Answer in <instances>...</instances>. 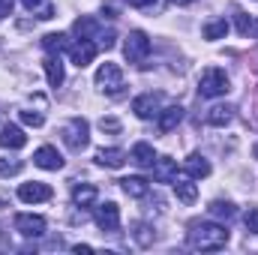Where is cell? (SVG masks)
<instances>
[{"label":"cell","instance_id":"1","mask_svg":"<svg viewBox=\"0 0 258 255\" xmlns=\"http://www.w3.org/2000/svg\"><path fill=\"white\" fill-rule=\"evenodd\" d=\"M228 243V228L219 225V222H198L189 231V246L201 249V252H216V249H225Z\"/></svg>","mask_w":258,"mask_h":255},{"label":"cell","instance_id":"2","mask_svg":"<svg viewBox=\"0 0 258 255\" xmlns=\"http://www.w3.org/2000/svg\"><path fill=\"white\" fill-rule=\"evenodd\" d=\"M228 75H225V69H219V66H210V69H204L201 72V78H198V96H204V99H213V96H225L228 93Z\"/></svg>","mask_w":258,"mask_h":255},{"label":"cell","instance_id":"3","mask_svg":"<svg viewBox=\"0 0 258 255\" xmlns=\"http://www.w3.org/2000/svg\"><path fill=\"white\" fill-rule=\"evenodd\" d=\"M123 54H126L129 63L144 66L147 54H150V39H147V33H144V30H132V33H129L126 42H123Z\"/></svg>","mask_w":258,"mask_h":255},{"label":"cell","instance_id":"4","mask_svg":"<svg viewBox=\"0 0 258 255\" xmlns=\"http://www.w3.org/2000/svg\"><path fill=\"white\" fill-rule=\"evenodd\" d=\"M90 126H87V120H81V117H72L69 123L63 126V141L69 150H84L87 147V141H90Z\"/></svg>","mask_w":258,"mask_h":255},{"label":"cell","instance_id":"5","mask_svg":"<svg viewBox=\"0 0 258 255\" xmlns=\"http://www.w3.org/2000/svg\"><path fill=\"white\" fill-rule=\"evenodd\" d=\"M96 84L105 90V93H120V87H123V69L117 63H102L96 69Z\"/></svg>","mask_w":258,"mask_h":255},{"label":"cell","instance_id":"6","mask_svg":"<svg viewBox=\"0 0 258 255\" xmlns=\"http://www.w3.org/2000/svg\"><path fill=\"white\" fill-rule=\"evenodd\" d=\"M93 219H96V225H99L102 231H117V228H120V207H117L114 201H105V204L96 207Z\"/></svg>","mask_w":258,"mask_h":255},{"label":"cell","instance_id":"7","mask_svg":"<svg viewBox=\"0 0 258 255\" xmlns=\"http://www.w3.org/2000/svg\"><path fill=\"white\" fill-rule=\"evenodd\" d=\"M15 231L24 234V237H39V234H45V219L36 216V213H18L15 216Z\"/></svg>","mask_w":258,"mask_h":255},{"label":"cell","instance_id":"8","mask_svg":"<svg viewBox=\"0 0 258 255\" xmlns=\"http://www.w3.org/2000/svg\"><path fill=\"white\" fill-rule=\"evenodd\" d=\"M96 42H90V39H78L75 45H69V57H72V63L78 66V69H84L87 63H93V57H96Z\"/></svg>","mask_w":258,"mask_h":255},{"label":"cell","instance_id":"9","mask_svg":"<svg viewBox=\"0 0 258 255\" xmlns=\"http://www.w3.org/2000/svg\"><path fill=\"white\" fill-rule=\"evenodd\" d=\"M18 198H21L24 204L48 201V198H51V186H48V183H39V180H33V183H21V186H18Z\"/></svg>","mask_w":258,"mask_h":255},{"label":"cell","instance_id":"10","mask_svg":"<svg viewBox=\"0 0 258 255\" xmlns=\"http://www.w3.org/2000/svg\"><path fill=\"white\" fill-rule=\"evenodd\" d=\"M33 165H39V168H45V171H60V168H63V156L57 153V147L45 144V147H39V150L33 153Z\"/></svg>","mask_w":258,"mask_h":255},{"label":"cell","instance_id":"11","mask_svg":"<svg viewBox=\"0 0 258 255\" xmlns=\"http://www.w3.org/2000/svg\"><path fill=\"white\" fill-rule=\"evenodd\" d=\"M132 111H135L141 120H150L153 114H159V93H144V96H135V99H132Z\"/></svg>","mask_w":258,"mask_h":255},{"label":"cell","instance_id":"12","mask_svg":"<svg viewBox=\"0 0 258 255\" xmlns=\"http://www.w3.org/2000/svg\"><path fill=\"white\" fill-rule=\"evenodd\" d=\"M174 177H177V159L159 156V159L153 162V180H156V183H171Z\"/></svg>","mask_w":258,"mask_h":255},{"label":"cell","instance_id":"13","mask_svg":"<svg viewBox=\"0 0 258 255\" xmlns=\"http://www.w3.org/2000/svg\"><path fill=\"white\" fill-rule=\"evenodd\" d=\"M0 144H3L6 150H21V147L27 144V135H24V129L21 126L6 123V126L0 129Z\"/></svg>","mask_w":258,"mask_h":255},{"label":"cell","instance_id":"14","mask_svg":"<svg viewBox=\"0 0 258 255\" xmlns=\"http://www.w3.org/2000/svg\"><path fill=\"white\" fill-rule=\"evenodd\" d=\"M129 159L138 165V168H153V162H156V153H153V144H147V141H138L135 147H132V153H129Z\"/></svg>","mask_w":258,"mask_h":255},{"label":"cell","instance_id":"15","mask_svg":"<svg viewBox=\"0 0 258 255\" xmlns=\"http://www.w3.org/2000/svg\"><path fill=\"white\" fill-rule=\"evenodd\" d=\"M96 162L102 168H120L126 162V153L120 147H102V150H96Z\"/></svg>","mask_w":258,"mask_h":255},{"label":"cell","instance_id":"16","mask_svg":"<svg viewBox=\"0 0 258 255\" xmlns=\"http://www.w3.org/2000/svg\"><path fill=\"white\" fill-rule=\"evenodd\" d=\"M180 120H183V108H180V105H168V108H162V111H159V132L165 135V132L177 129Z\"/></svg>","mask_w":258,"mask_h":255},{"label":"cell","instance_id":"17","mask_svg":"<svg viewBox=\"0 0 258 255\" xmlns=\"http://www.w3.org/2000/svg\"><path fill=\"white\" fill-rule=\"evenodd\" d=\"M171 183H174V195H177L183 204H192L195 198H198V186L192 183V177H174Z\"/></svg>","mask_w":258,"mask_h":255},{"label":"cell","instance_id":"18","mask_svg":"<svg viewBox=\"0 0 258 255\" xmlns=\"http://www.w3.org/2000/svg\"><path fill=\"white\" fill-rule=\"evenodd\" d=\"M231 117H234V108H231V105H213V108L207 111V123H210V126H216V129L228 126V123H231Z\"/></svg>","mask_w":258,"mask_h":255},{"label":"cell","instance_id":"19","mask_svg":"<svg viewBox=\"0 0 258 255\" xmlns=\"http://www.w3.org/2000/svg\"><path fill=\"white\" fill-rule=\"evenodd\" d=\"M72 30H75V36H78V39H93V36L99 33V24H96V18L81 15V18L72 24Z\"/></svg>","mask_w":258,"mask_h":255},{"label":"cell","instance_id":"20","mask_svg":"<svg viewBox=\"0 0 258 255\" xmlns=\"http://www.w3.org/2000/svg\"><path fill=\"white\" fill-rule=\"evenodd\" d=\"M120 186H123V192H126L129 198H144V195L150 192V183H147L144 177H123Z\"/></svg>","mask_w":258,"mask_h":255},{"label":"cell","instance_id":"21","mask_svg":"<svg viewBox=\"0 0 258 255\" xmlns=\"http://www.w3.org/2000/svg\"><path fill=\"white\" fill-rule=\"evenodd\" d=\"M42 48H45L48 54L69 51V36H66V33H48V36H42Z\"/></svg>","mask_w":258,"mask_h":255},{"label":"cell","instance_id":"22","mask_svg":"<svg viewBox=\"0 0 258 255\" xmlns=\"http://www.w3.org/2000/svg\"><path fill=\"white\" fill-rule=\"evenodd\" d=\"M183 165H186V174H189V177H207V174H210V162H207L201 153H192Z\"/></svg>","mask_w":258,"mask_h":255},{"label":"cell","instance_id":"23","mask_svg":"<svg viewBox=\"0 0 258 255\" xmlns=\"http://www.w3.org/2000/svg\"><path fill=\"white\" fill-rule=\"evenodd\" d=\"M45 78H48V84L51 87H60L63 84V63H60V57H48L45 60Z\"/></svg>","mask_w":258,"mask_h":255},{"label":"cell","instance_id":"24","mask_svg":"<svg viewBox=\"0 0 258 255\" xmlns=\"http://www.w3.org/2000/svg\"><path fill=\"white\" fill-rule=\"evenodd\" d=\"M21 6L27 12H33L36 18H54V6L51 0H21Z\"/></svg>","mask_w":258,"mask_h":255},{"label":"cell","instance_id":"25","mask_svg":"<svg viewBox=\"0 0 258 255\" xmlns=\"http://www.w3.org/2000/svg\"><path fill=\"white\" fill-rule=\"evenodd\" d=\"M96 186H90V183H81V186H75L72 189V201L78 204V207H90L93 201H96Z\"/></svg>","mask_w":258,"mask_h":255},{"label":"cell","instance_id":"26","mask_svg":"<svg viewBox=\"0 0 258 255\" xmlns=\"http://www.w3.org/2000/svg\"><path fill=\"white\" fill-rule=\"evenodd\" d=\"M225 33H228V21L225 18H213V21L204 24V39H210V42L225 39Z\"/></svg>","mask_w":258,"mask_h":255},{"label":"cell","instance_id":"27","mask_svg":"<svg viewBox=\"0 0 258 255\" xmlns=\"http://www.w3.org/2000/svg\"><path fill=\"white\" fill-rule=\"evenodd\" d=\"M234 204L231 201H213L210 204V216H216V219H234Z\"/></svg>","mask_w":258,"mask_h":255},{"label":"cell","instance_id":"28","mask_svg":"<svg viewBox=\"0 0 258 255\" xmlns=\"http://www.w3.org/2000/svg\"><path fill=\"white\" fill-rule=\"evenodd\" d=\"M21 168H24V162L21 159H0V177H15V174H21Z\"/></svg>","mask_w":258,"mask_h":255},{"label":"cell","instance_id":"29","mask_svg":"<svg viewBox=\"0 0 258 255\" xmlns=\"http://www.w3.org/2000/svg\"><path fill=\"white\" fill-rule=\"evenodd\" d=\"M18 117H21V123H27V126H42V123H45V117H42L39 111H21Z\"/></svg>","mask_w":258,"mask_h":255},{"label":"cell","instance_id":"30","mask_svg":"<svg viewBox=\"0 0 258 255\" xmlns=\"http://www.w3.org/2000/svg\"><path fill=\"white\" fill-rule=\"evenodd\" d=\"M243 222H246V231H252V234H258V207H249V210H246Z\"/></svg>","mask_w":258,"mask_h":255},{"label":"cell","instance_id":"31","mask_svg":"<svg viewBox=\"0 0 258 255\" xmlns=\"http://www.w3.org/2000/svg\"><path fill=\"white\" fill-rule=\"evenodd\" d=\"M99 129H102V132H120V120H114V117H102V120H99Z\"/></svg>","mask_w":258,"mask_h":255},{"label":"cell","instance_id":"32","mask_svg":"<svg viewBox=\"0 0 258 255\" xmlns=\"http://www.w3.org/2000/svg\"><path fill=\"white\" fill-rule=\"evenodd\" d=\"M237 30L246 36L249 30H252V21H249V15H243V12H237Z\"/></svg>","mask_w":258,"mask_h":255},{"label":"cell","instance_id":"33","mask_svg":"<svg viewBox=\"0 0 258 255\" xmlns=\"http://www.w3.org/2000/svg\"><path fill=\"white\" fill-rule=\"evenodd\" d=\"M12 12V0H0V18H6Z\"/></svg>","mask_w":258,"mask_h":255},{"label":"cell","instance_id":"34","mask_svg":"<svg viewBox=\"0 0 258 255\" xmlns=\"http://www.w3.org/2000/svg\"><path fill=\"white\" fill-rule=\"evenodd\" d=\"M156 0H129V6H135V9H147V6H153Z\"/></svg>","mask_w":258,"mask_h":255},{"label":"cell","instance_id":"35","mask_svg":"<svg viewBox=\"0 0 258 255\" xmlns=\"http://www.w3.org/2000/svg\"><path fill=\"white\" fill-rule=\"evenodd\" d=\"M72 249H75L78 255L81 252H93V246H87V243H78V246H72Z\"/></svg>","mask_w":258,"mask_h":255},{"label":"cell","instance_id":"36","mask_svg":"<svg viewBox=\"0 0 258 255\" xmlns=\"http://www.w3.org/2000/svg\"><path fill=\"white\" fill-rule=\"evenodd\" d=\"M171 3H174V6H189L192 0H171Z\"/></svg>","mask_w":258,"mask_h":255},{"label":"cell","instance_id":"37","mask_svg":"<svg viewBox=\"0 0 258 255\" xmlns=\"http://www.w3.org/2000/svg\"><path fill=\"white\" fill-rule=\"evenodd\" d=\"M252 33H255V39H258V18L252 21Z\"/></svg>","mask_w":258,"mask_h":255}]
</instances>
